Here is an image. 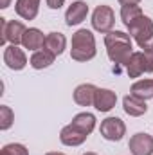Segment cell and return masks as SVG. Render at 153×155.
Listing matches in <instances>:
<instances>
[{"mask_svg":"<svg viewBox=\"0 0 153 155\" xmlns=\"http://www.w3.org/2000/svg\"><path fill=\"white\" fill-rule=\"evenodd\" d=\"M105 45H106V54L110 61L114 63V71L119 74L122 67H126L128 60L133 54L132 47V36L124 31H110L105 36Z\"/></svg>","mask_w":153,"mask_h":155,"instance_id":"obj_1","label":"cell"},{"mask_svg":"<svg viewBox=\"0 0 153 155\" xmlns=\"http://www.w3.org/2000/svg\"><path fill=\"white\" fill-rule=\"evenodd\" d=\"M96 38L92 31L79 29L72 35V47H70V58L76 61H90L96 56Z\"/></svg>","mask_w":153,"mask_h":155,"instance_id":"obj_2","label":"cell"},{"mask_svg":"<svg viewBox=\"0 0 153 155\" xmlns=\"http://www.w3.org/2000/svg\"><path fill=\"white\" fill-rule=\"evenodd\" d=\"M130 36L137 41L142 51L153 49V20L146 15H141L128 25Z\"/></svg>","mask_w":153,"mask_h":155,"instance_id":"obj_3","label":"cell"},{"mask_svg":"<svg viewBox=\"0 0 153 155\" xmlns=\"http://www.w3.org/2000/svg\"><path fill=\"white\" fill-rule=\"evenodd\" d=\"M25 25L22 24V22H18V20H11V22H7L5 18H0V33H2V36H0V43L4 45V43H11V45H18V43H22V40H24V35H25Z\"/></svg>","mask_w":153,"mask_h":155,"instance_id":"obj_4","label":"cell"},{"mask_svg":"<svg viewBox=\"0 0 153 155\" xmlns=\"http://www.w3.org/2000/svg\"><path fill=\"white\" fill-rule=\"evenodd\" d=\"M115 15L110 5H97L92 13V27L97 33H110L114 29Z\"/></svg>","mask_w":153,"mask_h":155,"instance_id":"obj_5","label":"cell"},{"mask_svg":"<svg viewBox=\"0 0 153 155\" xmlns=\"http://www.w3.org/2000/svg\"><path fill=\"white\" fill-rule=\"evenodd\" d=\"M101 135L106 141H121L126 134V124L122 119L119 117H106L105 121H101V128H99Z\"/></svg>","mask_w":153,"mask_h":155,"instance_id":"obj_6","label":"cell"},{"mask_svg":"<svg viewBox=\"0 0 153 155\" xmlns=\"http://www.w3.org/2000/svg\"><path fill=\"white\" fill-rule=\"evenodd\" d=\"M4 63L11 71H22L27 65V56L18 45H7L4 51Z\"/></svg>","mask_w":153,"mask_h":155,"instance_id":"obj_7","label":"cell"},{"mask_svg":"<svg viewBox=\"0 0 153 155\" xmlns=\"http://www.w3.org/2000/svg\"><path fill=\"white\" fill-rule=\"evenodd\" d=\"M128 148L133 155H153V137L150 134H135L130 143Z\"/></svg>","mask_w":153,"mask_h":155,"instance_id":"obj_8","label":"cell"},{"mask_svg":"<svg viewBox=\"0 0 153 155\" xmlns=\"http://www.w3.org/2000/svg\"><path fill=\"white\" fill-rule=\"evenodd\" d=\"M86 15H88V5H86V2H83V0L72 2L70 7H69L67 13H65V24H67L69 27L77 25V24H81V22L86 18Z\"/></svg>","mask_w":153,"mask_h":155,"instance_id":"obj_9","label":"cell"},{"mask_svg":"<svg viewBox=\"0 0 153 155\" xmlns=\"http://www.w3.org/2000/svg\"><path fill=\"white\" fill-rule=\"evenodd\" d=\"M117 103V94L112 92L110 88H97L96 92V99H94V107L99 112H110Z\"/></svg>","mask_w":153,"mask_h":155,"instance_id":"obj_10","label":"cell"},{"mask_svg":"<svg viewBox=\"0 0 153 155\" xmlns=\"http://www.w3.org/2000/svg\"><path fill=\"white\" fill-rule=\"evenodd\" d=\"M96 92H97V87L96 85L83 83V85L76 87V90H74V101H76L79 107H90V105H94Z\"/></svg>","mask_w":153,"mask_h":155,"instance_id":"obj_11","label":"cell"},{"mask_svg":"<svg viewBox=\"0 0 153 155\" xmlns=\"http://www.w3.org/2000/svg\"><path fill=\"white\" fill-rule=\"evenodd\" d=\"M86 134H83L81 130H77L76 126L72 124H67L65 128H61L60 132V141L65 144V146H79L86 141Z\"/></svg>","mask_w":153,"mask_h":155,"instance_id":"obj_12","label":"cell"},{"mask_svg":"<svg viewBox=\"0 0 153 155\" xmlns=\"http://www.w3.org/2000/svg\"><path fill=\"white\" fill-rule=\"evenodd\" d=\"M122 108H124V112H126L128 116H132V117H141L148 112L146 101H144V99H139V97H135V96H132V94L122 99Z\"/></svg>","mask_w":153,"mask_h":155,"instance_id":"obj_13","label":"cell"},{"mask_svg":"<svg viewBox=\"0 0 153 155\" xmlns=\"http://www.w3.org/2000/svg\"><path fill=\"white\" fill-rule=\"evenodd\" d=\"M15 11L24 20H34L40 11V0H16Z\"/></svg>","mask_w":153,"mask_h":155,"instance_id":"obj_14","label":"cell"},{"mask_svg":"<svg viewBox=\"0 0 153 155\" xmlns=\"http://www.w3.org/2000/svg\"><path fill=\"white\" fill-rule=\"evenodd\" d=\"M65 47H67V38H65V35H61V33H49V35L45 36V45H43V49H47V51L52 52L54 56L63 54Z\"/></svg>","mask_w":153,"mask_h":155,"instance_id":"obj_15","label":"cell"},{"mask_svg":"<svg viewBox=\"0 0 153 155\" xmlns=\"http://www.w3.org/2000/svg\"><path fill=\"white\" fill-rule=\"evenodd\" d=\"M22 45H24L25 49H29V51H40V49L45 45V36H43V33H41L40 29L31 27V29L25 31L24 40H22Z\"/></svg>","mask_w":153,"mask_h":155,"instance_id":"obj_16","label":"cell"},{"mask_svg":"<svg viewBox=\"0 0 153 155\" xmlns=\"http://www.w3.org/2000/svg\"><path fill=\"white\" fill-rule=\"evenodd\" d=\"M146 72V63H144V52H133L132 58L126 63V74L130 78H139Z\"/></svg>","mask_w":153,"mask_h":155,"instance_id":"obj_17","label":"cell"},{"mask_svg":"<svg viewBox=\"0 0 153 155\" xmlns=\"http://www.w3.org/2000/svg\"><path fill=\"white\" fill-rule=\"evenodd\" d=\"M70 124L76 126L77 130H81L83 134L90 135V134L94 132V128H96V116L90 114V112H81V114L74 116V119H72Z\"/></svg>","mask_w":153,"mask_h":155,"instance_id":"obj_18","label":"cell"},{"mask_svg":"<svg viewBox=\"0 0 153 155\" xmlns=\"http://www.w3.org/2000/svg\"><path fill=\"white\" fill-rule=\"evenodd\" d=\"M130 94L139 99H153V79H139L132 85Z\"/></svg>","mask_w":153,"mask_h":155,"instance_id":"obj_19","label":"cell"},{"mask_svg":"<svg viewBox=\"0 0 153 155\" xmlns=\"http://www.w3.org/2000/svg\"><path fill=\"white\" fill-rule=\"evenodd\" d=\"M54 58H56V56H54L52 52H49L47 49H41V51H34V54L31 56L29 63H31V67H33V69L41 71V69L50 67V65L54 63Z\"/></svg>","mask_w":153,"mask_h":155,"instance_id":"obj_20","label":"cell"},{"mask_svg":"<svg viewBox=\"0 0 153 155\" xmlns=\"http://www.w3.org/2000/svg\"><path fill=\"white\" fill-rule=\"evenodd\" d=\"M142 15V9H141V5L139 4H130V5H122L121 7V20H122V24L128 27L135 18H139Z\"/></svg>","mask_w":153,"mask_h":155,"instance_id":"obj_21","label":"cell"},{"mask_svg":"<svg viewBox=\"0 0 153 155\" xmlns=\"http://www.w3.org/2000/svg\"><path fill=\"white\" fill-rule=\"evenodd\" d=\"M13 121H15L13 110H11L9 107L2 105V107H0V130H9L11 124H13Z\"/></svg>","mask_w":153,"mask_h":155,"instance_id":"obj_22","label":"cell"},{"mask_svg":"<svg viewBox=\"0 0 153 155\" xmlns=\"http://www.w3.org/2000/svg\"><path fill=\"white\" fill-rule=\"evenodd\" d=\"M0 155H29V150H27L24 144L11 143V144H5V146L2 148Z\"/></svg>","mask_w":153,"mask_h":155,"instance_id":"obj_23","label":"cell"},{"mask_svg":"<svg viewBox=\"0 0 153 155\" xmlns=\"http://www.w3.org/2000/svg\"><path fill=\"white\" fill-rule=\"evenodd\" d=\"M144 52V63H146V72L151 74L153 72V49H148V51H142Z\"/></svg>","mask_w":153,"mask_h":155,"instance_id":"obj_24","label":"cell"},{"mask_svg":"<svg viewBox=\"0 0 153 155\" xmlns=\"http://www.w3.org/2000/svg\"><path fill=\"white\" fill-rule=\"evenodd\" d=\"M63 4H65V0H47V5L50 9H60Z\"/></svg>","mask_w":153,"mask_h":155,"instance_id":"obj_25","label":"cell"},{"mask_svg":"<svg viewBox=\"0 0 153 155\" xmlns=\"http://www.w3.org/2000/svg\"><path fill=\"white\" fill-rule=\"evenodd\" d=\"M141 0H119L121 5H130V4H139Z\"/></svg>","mask_w":153,"mask_h":155,"instance_id":"obj_26","label":"cell"},{"mask_svg":"<svg viewBox=\"0 0 153 155\" xmlns=\"http://www.w3.org/2000/svg\"><path fill=\"white\" fill-rule=\"evenodd\" d=\"M9 2H11V0H0V7H2V9L9 7Z\"/></svg>","mask_w":153,"mask_h":155,"instance_id":"obj_27","label":"cell"},{"mask_svg":"<svg viewBox=\"0 0 153 155\" xmlns=\"http://www.w3.org/2000/svg\"><path fill=\"white\" fill-rule=\"evenodd\" d=\"M45 155H65V153H61V152H49V153H45Z\"/></svg>","mask_w":153,"mask_h":155,"instance_id":"obj_28","label":"cell"},{"mask_svg":"<svg viewBox=\"0 0 153 155\" xmlns=\"http://www.w3.org/2000/svg\"><path fill=\"white\" fill-rule=\"evenodd\" d=\"M83 155H97V153H94V152H85Z\"/></svg>","mask_w":153,"mask_h":155,"instance_id":"obj_29","label":"cell"}]
</instances>
